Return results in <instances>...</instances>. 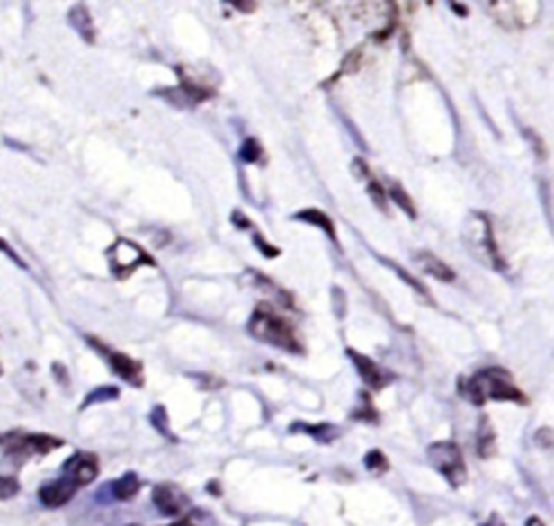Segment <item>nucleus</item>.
Here are the masks:
<instances>
[{
    "label": "nucleus",
    "mask_w": 554,
    "mask_h": 526,
    "mask_svg": "<svg viewBox=\"0 0 554 526\" xmlns=\"http://www.w3.org/2000/svg\"><path fill=\"white\" fill-rule=\"evenodd\" d=\"M98 457L92 453H76L69 457L66 466H63V477L72 481L76 487H83L98 477Z\"/></svg>",
    "instance_id": "0eeeda50"
},
{
    "label": "nucleus",
    "mask_w": 554,
    "mask_h": 526,
    "mask_svg": "<svg viewBox=\"0 0 554 526\" xmlns=\"http://www.w3.org/2000/svg\"><path fill=\"white\" fill-rule=\"evenodd\" d=\"M0 252H3V254H4V256H9V258H12V260H13V263H15V264H18V267H22V269H26L24 260H22V258H20V256H18V254H15V252H13V247H12V245H9V243H4V241H3V238H0Z\"/></svg>",
    "instance_id": "393cba45"
},
{
    "label": "nucleus",
    "mask_w": 554,
    "mask_h": 526,
    "mask_svg": "<svg viewBox=\"0 0 554 526\" xmlns=\"http://www.w3.org/2000/svg\"><path fill=\"white\" fill-rule=\"evenodd\" d=\"M416 263L420 264V269H423L424 273L433 275L435 280H440V281L455 280V271H452L446 263H442L438 256H433V254L420 252L418 256H416Z\"/></svg>",
    "instance_id": "4468645a"
},
{
    "label": "nucleus",
    "mask_w": 554,
    "mask_h": 526,
    "mask_svg": "<svg viewBox=\"0 0 554 526\" xmlns=\"http://www.w3.org/2000/svg\"><path fill=\"white\" fill-rule=\"evenodd\" d=\"M494 453H496V435H494V429L487 418H483L481 427H478V455L492 457Z\"/></svg>",
    "instance_id": "f3484780"
},
{
    "label": "nucleus",
    "mask_w": 554,
    "mask_h": 526,
    "mask_svg": "<svg viewBox=\"0 0 554 526\" xmlns=\"http://www.w3.org/2000/svg\"><path fill=\"white\" fill-rule=\"evenodd\" d=\"M232 4L238 9V12H245V13H252L254 9L258 7V4H255V3H232Z\"/></svg>",
    "instance_id": "c85d7f7f"
},
{
    "label": "nucleus",
    "mask_w": 554,
    "mask_h": 526,
    "mask_svg": "<svg viewBox=\"0 0 554 526\" xmlns=\"http://www.w3.org/2000/svg\"><path fill=\"white\" fill-rule=\"evenodd\" d=\"M353 169H355V175H358V178H362V180H364V175H369V167H366V163L362 161V158H355Z\"/></svg>",
    "instance_id": "cd10ccee"
},
{
    "label": "nucleus",
    "mask_w": 554,
    "mask_h": 526,
    "mask_svg": "<svg viewBox=\"0 0 554 526\" xmlns=\"http://www.w3.org/2000/svg\"><path fill=\"white\" fill-rule=\"evenodd\" d=\"M152 498H154V503H156V507L161 509L165 515H178L180 512H184L186 504H189L184 492L180 490V487L169 486V483H163V486L154 487Z\"/></svg>",
    "instance_id": "1a4fd4ad"
},
{
    "label": "nucleus",
    "mask_w": 554,
    "mask_h": 526,
    "mask_svg": "<svg viewBox=\"0 0 554 526\" xmlns=\"http://www.w3.org/2000/svg\"><path fill=\"white\" fill-rule=\"evenodd\" d=\"M103 351H106L103 347ZM109 353V362L113 366V370L121 379L128 381L130 386H143V366L137 360H132L130 355L117 353V351H106Z\"/></svg>",
    "instance_id": "9b49d317"
},
{
    "label": "nucleus",
    "mask_w": 554,
    "mask_h": 526,
    "mask_svg": "<svg viewBox=\"0 0 554 526\" xmlns=\"http://www.w3.org/2000/svg\"><path fill=\"white\" fill-rule=\"evenodd\" d=\"M241 156H243V161H247V163L260 161V156H263V147H260V143L255 141L254 137H249V139L243 141Z\"/></svg>",
    "instance_id": "aec40b11"
},
{
    "label": "nucleus",
    "mask_w": 554,
    "mask_h": 526,
    "mask_svg": "<svg viewBox=\"0 0 554 526\" xmlns=\"http://www.w3.org/2000/svg\"><path fill=\"white\" fill-rule=\"evenodd\" d=\"M180 89L193 100V104L212 98L219 78H210V67L206 66H180Z\"/></svg>",
    "instance_id": "39448f33"
},
{
    "label": "nucleus",
    "mask_w": 554,
    "mask_h": 526,
    "mask_svg": "<svg viewBox=\"0 0 554 526\" xmlns=\"http://www.w3.org/2000/svg\"><path fill=\"white\" fill-rule=\"evenodd\" d=\"M390 198L394 200V204H397L398 209H401L405 215L409 217V219H416V217H418V210H416L412 198H409L407 191H405L401 184H392V187H390Z\"/></svg>",
    "instance_id": "a211bd4d"
},
{
    "label": "nucleus",
    "mask_w": 554,
    "mask_h": 526,
    "mask_svg": "<svg viewBox=\"0 0 554 526\" xmlns=\"http://www.w3.org/2000/svg\"><path fill=\"white\" fill-rule=\"evenodd\" d=\"M63 446V440L52 438V435H24L15 442L12 449L20 450V453H37V455H46L50 450Z\"/></svg>",
    "instance_id": "f8f14e48"
},
{
    "label": "nucleus",
    "mask_w": 554,
    "mask_h": 526,
    "mask_svg": "<svg viewBox=\"0 0 554 526\" xmlns=\"http://www.w3.org/2000/svg\"><path fill=\"white\" fill-rule=\"evenodd\" d=\"M69 24L74 26V31H76L78 35L83 37L87 44H94L95 41V26L92 20V13H89V9L85 7V4H76V7H72V12L67 15Z\"/></svg>",
    "instance_id": "ddd939ff"
},
{
    "label": "nucleus",
    "mask_w": 554,
    "mask_h": 526,
    "mask_svg": "<svg viewBox=\"0 0 554 526\" xmlns=\"http://www.w3.org/2000/svg\"><path fill=\"white\" fill-rule=\"evenodd\" d=\"M117 388H98V390H94L92 395L85 398V407L92 406V403H100V401H109V398H117Z\"/></svg>",
    "instance_id": "412c9836"
},
{
    "label": "nucleus",
    "mask_w": 554,
    "mask_h": 526,
    "mask_svg": "<svg viewBox=\"0 0 554 526\" xmlns=\"http://www.w3.org/2000/svg\"><path fill=\"white\" fill-rule=\"evenodd\" d=\"M254 241H255V245H258V247H263V249H264V252H263V254H264V256H269V258H275V256H280V249H277V247H273V245H269V243H266L263 236H255V238H254Z\"/></svg>",
    "instance_id": "a878e982"
},
{
    "label": "nucleus",
    "mask_w": 554,
    "mask_h": 526,
    "mask_svg": "<svg viewBox=\"0 0 554 526\" xmlns=\"http://www.w3.org/2000/svg\"><path fill=\"white\" fill-rule=\"evenodd\" d=\"M369 193H371V198L375 200V204L380 206L381 210H386L388 201H386V191H383L381 183H377V180H371V183H369Z\"/></svg>",
    "instance_id": "b1692460"
},
{
    "label": "nucleus",
    "mask_w": 554,
    "mask_h": 526,
    "mask_svg": "<svg viewBox=\"0 0 554 526\" xmlns=\"http://www.w3.org/2000/svg\"><path fill=\"white\" fill-rule=\"evenodd\" d=\"M366 466L372 472H386L388 470V459L381 450H371L369 457H366Z\"/></svg>",
    "instance_id": "5701e85b"
},
{
    "label": "nucleus",
    "mask_w": 554,
    "mask_h": 526,
    "mask_svg": "<svg viewBox=\"0 0 554 526\" xmlns=\"http://www.w3.org/2000/svg\"><path fill=\"white\" fill-rule=\"evenodd\" d=\"M20 490V483L13 477H0V501H7L13 498Z\"/></svg>",
    "instance_id": "4be33fe9"
},
{
    "label": "nucleus",
    "mask_w": 554,
    "mask_h": 526,
    "mask_svg": "<svg viewBox=\"0 0 554 526\" xmlns=\"http://www.w3.org/2000/svg\"><path fill=\"white\" fill-rule=\"evenodd\" d=\"M172 526H195V524H191V522H186V520H183V522H175Z\"/></svg>",
    "instance_id": "7c9ffc66"
},
{
    "label": "nucleus",
    "mask_w": 554,
    "mask_h": 526,
    "mask_svg": "<svg viewBox=\"0 0 554 526\" xmlns=\"http://www.w3.org/2000/svg\"><path fill=\"white\" fill-rule=\"evenodd\" d=\"M362 61H364V48H362V46L353 48V50H351L349 55L343 58V66H340V72L335 74L334 81L338 76H343V74H355V72H358L360 67H362Z\"/></svg>",
    "instance_id": "6ab92c4d"
},
{
    "label": "nucleus",
    "mask_w": 554,
    "mask_h": 526,
    "mask_svg": "<svg viewBox=\"0 0 554 526\" xmlns=\"http://www.w3.org/2000/svg\"><path fill=\"white\" fill-rule=\"evenodd\" d=\"M492 15L507 29H526L540 13L537 3H492Z\"/></svg>",
    "instance_id": "423d86ee"
},
{
    "label": "nucleus",
    "mask_w": 554,
    "mask_h": 526,
    "mask_svg": "<svg viewBox=\"0 0 554 526\" xmlns=\"http://www.w3.org/2000/svg\"><path fill=\"white\" fill-rule=\"evenodd\" d=\"M451 7H452V9H455V12H457V13H460V15H468V12H466V7H461V4H457V3H451Z\"/></svg>",
    "instance_id": "c756f323"
},
{
    "label": "nucleus",
    "mask_w": 554,
    "mask_h": 526,
    "mask_svg": "<svg viewBox=\"0 0 554 526\" xmlns=\"http://www.w3.org/2000/svg\"><path fill=\"white\" fill-rule=\"evenodd\" d=\"M392 267H394V264H392ZM394 271H397V273H398V275H401V278H403L405 281H407V284H409V286H412V289H416V290H420V292H423V295H427V290H424V289H423V284H420V281H416V280H412V278H409V275H407V273H405V271H403L401 267H394Z\"/></svg>",
    "instance_id": "bb28decb"
},
{
    "label": "nucleus",
    "mask_w": 554,
    "mask_h": 526,
    "mask_svg": "<svg viewBox=\"0 0 554 526\" xmlns=\"http://www.w3.org/2000/svg\"><path fill=\"white\" fill-rule=\"evenodd\" d=\"M249 334L263 340V343L289 351V353H301L303 351L299 336H297L290 321L277 315L269 304H260L255 308L254 316L249 318Z\"/></svg>",
    "instance_id": "f03ea898"
},
{
    "label": "nucleus",
    "mask_w": 554,
    "mask_h": 526,
    "mask_svg": "<svg viewBox=\"0 0 554 526\" xmlns=\"http://www.w3.org/2000/svg\"><path fill=\"white\" fill-rule=\"evenodd\" d=\"M138 487H141L138 477L135 472H128V475L121 477L120 481L113 483V494L117 501H130V498L138 492Z\"/></svg>",
    "instance_id": "dca6fc26"
},
{
    "label": "nucleus",
    "mask_w": 554,
    "mask_h": 526,
    "mask_svg": "<svg viewBox=\"0 0 554 526\" xmlns=\"http://www.w3.org/2000/svg\"><path fill=\"white\" fill-rule=\"evenodd\" d=\"M461 392L474 406H483V403L487 401L526 403L524 392L515 386L514 377L503 369L478 370L477 375H472L470 379H468V384Z\"/></svg>",
    "instance_id": "f257e3e1"
},
{
    "label": "nucleus",
    "mask_w": 554,
    "mask_h": 526,
    "mask_svg": "<svg viewBox=\"0 0 554 526\" xmlns=\"http://www.w3.org/2000/svg\"><path fill=\"white\" fill-rule=\"evenodd\" d=\"M106 256H109L111 271L121 280L128 278L132 271L143 267V264L154 267V260L150 258V254H147L141 245H137V243L128 241V238H117L113 245L109 247Z\"/></svg>",
    "instance_id": "20e7f679"
},
{
    "label": "nucleus",
    "mask_w": 554,
    "mask_h": 526,
    "mask_svg": "<svg viewBox=\"0 0 554 526\" xmlns=\"http://www.w3.org/2000/svg\"><path fill=\"white\" fill-rule=\"evenodd\" d=\"M349 355L351 360H353L360 377L364 379V384L371 386L372 390H381V388H386L392 381V375L388 373V370H383L377 362H372L369 355H362L353 349H349Z\"/></svg>",
    "instance_id": "6e6552de"
},
{
    "label": "nucleus",
    "mask_w": 554,
    "mask_h": 526,
    "mask_svg": "<svg viewBox=\"0 0 554 526\" xmlns=\"http://www.w3.org/2000/svg\"><path fill=\"white\" fill-rule=\"evenodd\" d=\"M429 461L452 487H461L466 483L468 468L455 442H435L429 446Z\"/></svg>",
    "instance_id": "7ed1b4c3"
},
{
    "label": "nucleus",
    "mask_w": 554,
    "mask_h": 526,
    "mask_svg": "<svg viewBox=\"0 0 554 526\" xmlns=\"http://www.w3.org/2000/svg\"><path fill=\"white\" fill-rule=\"evenodd\" d=\"M295 219L297 221L312 223V226H318L325 234H327L329 238H334V241H335V226H334V221L329 219V215H325L323 210H318V209L301 210V212H297Z\"/></svg>",
    "instance_id": "2eb2a0df"
},
{
    "label": "nucleus",
    "mask_w": 554,
    "mask_h": 526,
    "mask_svg": "<svg viewBox=\"0 0 554 526\" xmlns=\"http://www.w3.org/2000/svg\"><path fill=\"white\" fill-rule=\"evenodd\" d=\"M78 487L74 486L72 481L66 479V477H61V479L46 483V486H41L40 490V501L46 504V507L57 509L63 507V504L69 503L74 498V494H76Z\"/></svg>",
    "instance_id": "9d476101"
}]
</instances>
